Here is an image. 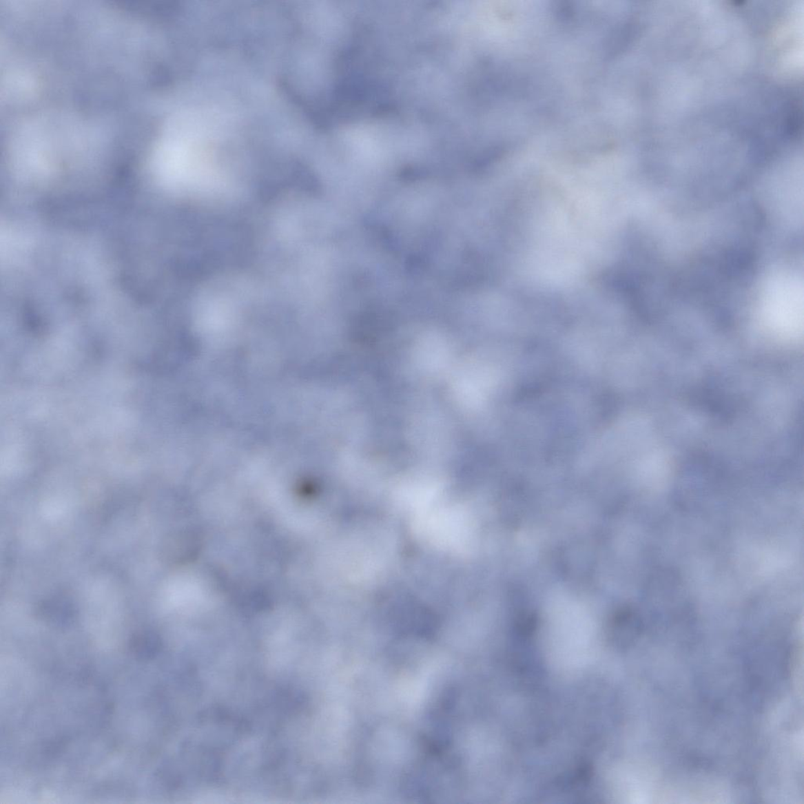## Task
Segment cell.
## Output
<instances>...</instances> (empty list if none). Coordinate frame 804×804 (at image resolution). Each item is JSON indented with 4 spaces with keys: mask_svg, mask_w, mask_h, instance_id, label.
I'll use <instances>...</instances> for the list:
<instances>
[{
    "mask_svg": "<svg viewBox=\"0 0 804 804\" xmlns=\"http://www.w3.org/2000/svg\"><path fill=\"white\" fill-rule=\"evenodd\" d=\"M132 653L138 659H150L158 651V642L154 635L148 632L140 633L131 641Z\"/></svg>",
    "mask_w": 804,
    "mask_h": 804,
    "instance_id": "1",
    "label": "cell"
}]
</instances>
